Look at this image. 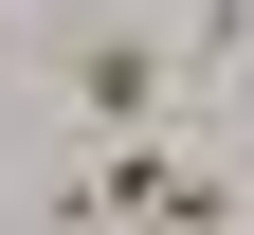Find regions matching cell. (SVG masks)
Listing matches in <instances>:
<instances>
[{
    "mask_svg": "<svg viewBox=\"0 0 254 235\" xmlns=\"http://www.w3.org/2000/svg\"><path fill=\"white\" fill-rule=\"evenodd\" d=\"M200 217H254L236 199V163H200V145H91L73 181H55V235H200Z\"/></svg>",
    "mask_w": 254,
    "mask_h": 235,
    "instance_id": "6da1fadb",
    "label": "cell"
},
{
    "mask_svg": "<svg viewBox=\"0 0 254 235\" xmlns=\"http://www.w3.org/2000/svg\"><path fill=\"white\" fill-rule=\"evenodd\" d=\"M55 109H73L91 145H145V127L182 109V37H145V18H55Z\"/></svg>",
    "mask_w": 254,
    "mask_h": 235,
    "instance_id": "7a4b0ae2",
    "label": "cell"
}]
</instances>
